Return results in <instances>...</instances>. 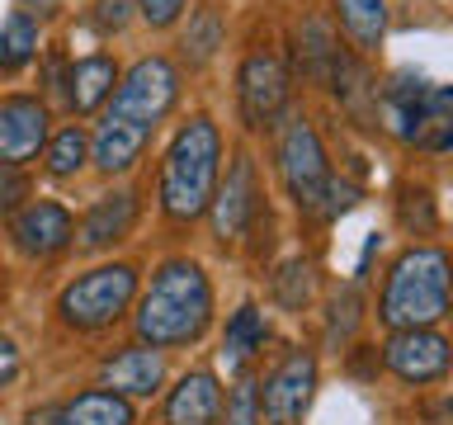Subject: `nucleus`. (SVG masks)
I'll return each instance as SVG.
<instances>
[{
	"label": "nucleus",
	"mask_w": 453,
	"mask_h": 425,
	"mask_svg": "<svg viewBox=\"0 0 453 425\" xmlns=\"http://www.w3.org/2000/svg\"><path fill=\"white\" fill-rule=\"evenodd\" d=\"M274 298L283 307H293V312L303 307L311 298V265L307 260H288V265H283L274 274Z\"/></svg>",
	"instance_id": "obj_24"
},
{
	"label": "nucleus",
	"mask_w": 453,
	"mask_h": 425,
	"mask_svg": "<svg viewBox=\"0 0 453 425\" xmlns=\"http://www.w3.org/2000/svg\"><path fill=\"white\" fill-rule=\"evenodd\" d=\"M14 374H19V350H14L10 336H0V388H10Z\"/></svg>",
	"instance_id": "obj_31"
},
{
	"label": "nucleus",
	"mask_w": 453,
	"mask_h": 425,
	"mask_svg": "<svg viewBox=\"0 0 453 425\" xmlns=\"http://www.w3.org/2000/svg\"><path fill=\"white\" fill-rule=\"evenodd\" d=\"M340 24L364 52H373L388 28V10H382V0H340Z\"/></svg>",
	"instance_id": "obj_20"
},
{
	"label": "nucleus",
	"mask_w": 453,
	"mask_h": 425,
	"mask_svg": "<svg viewBox=\"0 0 453 425\" xmlns=\"http://www.w3.org/2000/svg\"><path fill=\"white\" fill-rule=\"evenodd\" d=\"M71 109L76 113H95L104 99L113 95V85H119V71H113V62L109 57H85V62H76L71 66Z\"/></svg>",
	"instance_id": "obj_19"
},
{
	"label": "nucleus",
	"mask_w": 453,
	"mask_h": 425,
	"mask_svg": "<svg viewBox=\"0 0 453 425\" xmlns=\"http://www.w3.org/2000/svg\"><path fill=\"white\" fill-rule=\"evenodd\" d=\"M48 147V109L28 95H14L0 104V161L19 166Z\"/></svg>",
	"instance_id": "obj_11"
},
{
	"label": "nucleus",
	"mask_w": 453,
	"mask_h": 425,
	"mask_svg": "<svg viewBox=\"0 0 453 425\" xmlns=\"http://www.w3.org/2000/svg\"><path fill=\"white\" fill-rule=\"evenodd\" d=\"M222 425H260V382L255 378H241L236 392L226 397V411L218 416Z\"/></svg>",
	"instance_id": "obj_26"
},
{
	"label": "nucleus",
	"mask_w": 453,
	"mask_h": 425,
	"mask_svg": "<svg viewBox=\"0 0 453 425\" xmlns=\"http://www.w3.org/2000/svg\"><path fill=\"white\" fill-rule=\"evenodd\" d=\"M212 321V289L194 260H165L137 307V336L151 350L194 345Z\"/></svg>",
	"instance_id": "obj_1"
},
{
	"label": "nucleus",
	"mask_w": 453,
	"mask_h": 425,
	"mask_svg": "<svg viewBox=\"0 0 453 425\" xmlns=\"http://www.w3.org/2000/svg\"><path fill=\"white\" fill-rule=\"evenodd\" d=\"M175 95H180V71L170 66L165 57H142V62L113 85V99H109L104 119L151 133V128L175 109Z\"/></svg>",
	"instance_id": "obj_5"
},
{
	"label": "nucleus",
	"mask_w": 453,
	"mask_h": 425,
	"mask_svg": "<svg viewBox=\"0 0 453 425\" xmlns=\"http://www.w3.org/2000/svg\"><path fill=\"white\" fill-rule=\"evenodd\" d=\"M137 222V198L133 194H104L99 204L81 218V246L85 251H104L113 241H123Z\"/></svg>",
	"instance_id": "obj_15"
},
{
	"label": "nucleus",
	"mask_w": 453,
	"mask_h": 425,
	"mask_svg": "<svg viewBox=\"0 0 453 425\" xmlns=\"http://www.w3.org/2000/svg\"><path fill=\"white\" fill-rule=\"evenodd\" d=\"M265 340H269V321H265V312L246 303V307H236V317L226 321V340H222V359L226 368H246L250 364V354H260L265 350Z\"/></svg>",
	"instance_id": "obj_17"
},
{
	"label": "nucleus",
	"mask_w": 453,
	"mask_h": 425,
	"mask_svg": "<svg viewBox=\"0 0 453 425\" xmlns=\"http://www.w3.org/2000/svg\"><path fill=\"white\" fill-rule=\"evenodd\" d=\"M147 142H151V133H142V128H127V123L104 119V123H99V133H95V166L104 170V175L133 170V161L142 156Z\"/></svg>",
	"instance_id": "obj_16"
},
{
	"label": "nucleus",
	"mask_w": 453,
	"mask_h": 425,
	"mask_svg": "<svg viewBox=\"0 0 453 425\" xmlns=\"http://www.w3.org/2000/svg\"><path fill=\"white\" fill-rule=\"evenodd\" d=\"M311 57V71L307 76L311 81H326V71H331V57H335V42H331V34H326V24H317L311 19L303 34H297V57Z\"/></svg>",
	"instance_id": "obj_25"
},
{
	"label": "nucleus",
	"mask_w": 453,
	"mask_h": 425,
	"mask_svg": "<svg viewBox=\"0 0 453 425\" xmlns=\"http://www.w3.org/2000/svg\"><path fill=\"white\" fill-rule=\"evenodd\" d=\"M10 236L14 246H19L24 255H34V260H48V255L66 251L71 236H76V222H71V212L62 204H24L19 212H14L10 222Z\"/></svg>",
	"instance_id": "obj_9"
},
{
	"label": "nucleus",
	"mask_w": 453,
	"mask_h": 425,
	"mask_svg": "<svg viewBox=\"0 0 453 425\" xmlns=\"http://www.w3.org/2000/svg\"><path fill=\"white\" fill-rule=\"evenodd\" d=\"M85 151H90V142H85L81 128H62V133L48 142V170H52L57 180L76 175V170L85 166Z\"/></svg>",
	"instance_id": "obj_23"
},
{
	"label": "nucleus",
	"mask_w": 453,
	"mask_h": 425,
	"mask_svg": "<svg viewBox=\"0 0 453 425\" xmlns=\"http://www.w3.org/2000/svg\"><path fill=\"white\" fill-rule=\"evenodd\" d=\"M218 161H222V137L208 113H194L175 133L161 166V204L170 218L189 222L208 212L212 189H218Z\"/></svg>",
	"instance_id": "obj_2"
},
{
	"label": "nucleus",
	"mask_w": 453,
	"mask_h": 425,
	"mask_svg": "<svg viewBox=\"0 0 453 425\" xmlns=\"http://www.w3.org/2000/svg\"><path fill=\"white\" fill-rule=\"evenodd\" d=\"M218 48H222V19H218V10H198L194 19H189V34H184V57H189V66H203Z\"/></svg>",
	"instance_id": "obj_22"
},
{
	"label": "nucleus",
	"mask_w": 453,
	"mask_h": 425,
	"mask_svg": "<svg viewBox=\"0 0 453 425\" xmlns=\"http://www.w3.org/2000/svg\"><path fill=\"white\" fill-rule=\"evenodd\" d=\"M38 52V24L28 10H14L5 24H0V71H19L28 57Z\"/></svg>",
	"instance_id": "obj_21"
},
{
	"label": "nucleus",
	"mask_w": 453,
	"mask_h": 425,
	"mask_svg": "<svg viewBox=\"0 0 453 425\" xmlns=\"http://www.w3.org/2000/svg\"><path fill=\"white\" fill-rule=\"evenodd\" d=\"M311 392H317V359L307 350H293L260 388V421L265 425H303Z\"/></svg>",
	"instance_id": "obj_7"
},
{
	"label": "nucleus",
	"mask_w": 453,
	"mask_h": 425,
	"mask_svg": "<svg viewBox=\"0 0 453 425\" xmlns=\"http://www.w3.org/2000/svg\"><path fill=\"white\" fill-rule=\"evenodd\" d=\"M99 378H104V388H113L119 397H151L165 382V359H161V350L137 345V350H123V354H113V359H104Z\"/></svg>",
	"instance_id": "obj_13"
},
{
	"label": "nucleus",
	"mask_w": 453,
	"mask_h": 425,
	"mask_svg": "<svg viewBox=\"0 0 453 425\" xmlns=\"http://www.w3.org/2000/svg\"><path fill=\"white\" fill-rule=\"evenodd\" d=\"M57 425H133V406H127V397L119 392H81L71 397V402L57 411Z\"/></svg>",
	"instance_id": "obj_18"
},
{
	"label": "nucleus",
	"mask_w": 453,
	"mask_h": 425,
	"mask_svg": "<svg viewBox=\"0 0 453 425\" xmlns=\"http://www.w3.org/2000/svg\"><path fill=\"white\" fill-rule=\"evenodd\" d=\"M212 232L222 241H236L250 227L255 208H260V189H255V161L250 156H236L232 170H226V184L212 189Z\"/></svg>",
	"instance_id": "obj_10"
},
{
	"label": "nucleus",
	"mask_w": 453,
	"mask_h": 425,
	"mask_svg": "<svg viewBox=\"0 0 453 425\" xmlns=\"http://www.w3.org/2000/svg\"><path fill=\"white\" fill-rule=\"evenodd\" d=\"M137 10H142V19H147V24L165 28V24H175V19H180L184 0H137Z\"/></svg>",
	"instance_id": "obj_29"
},
{
	"label": "nucleus",
	"mask_w": 453,
	"mask_h": 425,
	"mask_svg": "<svg viewBox=\"0 0 453 425\" xmlns=\"http://www.w3.org/2000/svg\"><path fill=\"white\" fill-rule=\"evenodd\" d=\"M99 24L104 28H123L127 24V14H133V0H99Z\"/></svg>",
	"instance_id": "obj_30"
},
{
	"label": "nucleus",
	"mask_w": 453,
	"mask_h": 425,
	"mask_svg": "<svg viewBox=\"0 0 453 425\" xmlns=\"http://www.w3.org/2000/svg\"><path fill=\"white\" fill-rule=\"evenodd\" d=\"M24 189H28V184H24V175H19V166L0 161V212L19 204V198H24Z\"/></svg>",
	"instance_id": "obj_28"
},
{
	"label": "nucleus",
	"mask_w": 453,
	"mask_h": 425,
	"mask_svg": "<svg viewBox=\"0 0 453 425\" xmlns=\"http://www.w3.org/2000/svg\"><path fill=\"white\" fill-rule=\"evenodd\" d=\"M354 326H359V298H354V289H345V293L331 298V321H326V336H331V340H349Z\"/></svg>",
	"instance_id": "obj_27"
},
{
	"label": "nucleus",
	"mask_w": 453,
	"mask_h": 425,
	"mask_svg": "<svg viewBox=\"0 0 453 425\" xmlns=\"http://www.w3.org/2000/svg\"><path fill=\"white\" fill-rule=\"evenodd\" d=\"M449 312V255L439 246H416L392 265L378 317L392 331H420Z\"/></svg>",
	"instance_id": "obj_3"
},
{
	"label": "nucleus",
	"mask_w": 453,
	"mask_h": 425,
	"mask_svg": "<svg viewBox=\"0 0 453 425\" xmlns=\"http://www.w3.org/2000/svg\"><path fill=\"white\" fill-rule=\"evenodd\" d=\"M382 364L392 368L402 382H439L449 374V340L420 326V331H392V340L382 345Z\"/></svg>",
	"instance_id": "obj_8"
},
{
	"label": "nucleus",
	"mask_w": 453,
	"mask_h": 425,
	"mask_svg": "<svg viewBox=\"0 0 453 425\" xmlns=\"http://www.w3.org/2000/svg\"><path fill=\"white\" fill-rule=\"evenodd\" d=\"M283 104H288V76H283V66L269 52L246 57V66H241V113H246V123L260 128Z\"/></svg>",
	"instance_id": "obj_12"
},
{
	"label": "nucleus",
	"mask_w": 453,
	"mask_h": 425,
	"mask_svg": "<svg viewBox=\"0 0 453 425\" xmlns=\"http://www.w3.org/2000/svg\"><path fill=\"white\" fill-rule=\"evenodd\" d=\"M137 293V269L133 265H99L90 274H81L76 283H66L57 298V312L66 317V326L76 331H99V326L119 321L127 303Z\"/></svg>",
	"instance_id": "obj_4"
},
{
	"label": "nucleus",
	"mask_w": 453,
	"mask_h": 425,
	"mask_svg": "<svg viewBox=\"0 0 453 425\" xmlns=\"http://www.w3.org/2000/svg\"><path fill=\"white\" fill-rule=\"evenodd\" d=\"M222 416V388L208 368L180 378V388L165 397V425H218Z\"/></svg>",
	"instance_id": "obj_14"
},
{
	"label": "nucleus",
	"mask_w": 453,
	"mask_h": 425,
	"mask_svg": "<svg viewBox=\"0 0 453 425\" xmlns=\"http://www.w3.org/2000/svg\"><path fill=\"white\" fill-rule=\"evenodd\" d=\"M28 5H34V10H52L57 0H28Z\"/></svg>",
	"instance_id": "obj_32"
},
{
	"label": "nucleus",
	"mask_w": 453,
	"mask_h": 425,
	"mask_svg": "<svg viewBox=\"0 0 453 425\" xmlns=\"http://www.w3.org/2000/svg\"><path fill=\"white\" fill-rule=\"evenodd\" d=\"M279 170H283V184H288L293 204L307 208V212H321V194H326V151H321V137L307 119H288L279 133Z\"/></svg>",
	"instance_id": "obj_6"
}]
</instances>
